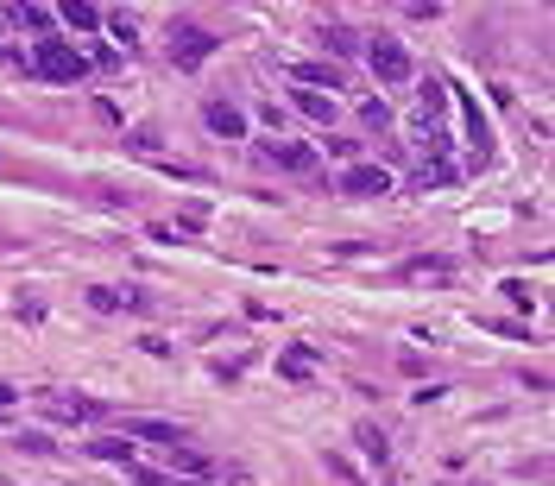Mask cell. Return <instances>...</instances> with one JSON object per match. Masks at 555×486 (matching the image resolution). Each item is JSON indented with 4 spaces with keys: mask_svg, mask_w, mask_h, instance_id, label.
Here are the masks:
<instances>
[{
    "mask_svg": "<svg viewBox=\"0 0 555 486\" xmlns=\"http://www.w3.org/2000/svg\"><path fill=\"white\" fill-rule=\"evenodd\" d=\"M215 57V32L196 25V19H170V64L177 70H202Z\"/></svg>",
    "mask_w": 555,
    "mask_h": 486,
    "instance_id": "6da1fadb",
    "label": "cell"
},
{
    "mask_svg": "<svg viewBox=\"0 0 555 486\" xmlns=\"http://www.w3.org/2000/svg\"><path fill=\"white\" fill-rule=\"evenodd\" d=\"M38 411L51 417V423H89V417H114L102 398H89V392H38Z\"/></svg>",
    "mask_w": 555,
    "mask_h": 486,
    "instance_id": "7a4b0ae2",
    "label": "cell"
},
{
    "mask_svg": "<svg viewBox=\"0 0 555 486\" xmlns=\"http://www.w3.org/2000/svg\"><path fill=\"white\" fill-rule=\"evenodd\" d=\"M38 76H44V83H83V76H89V57H76L63 38H44V45H38Z\"/></svg>",
    "mask_w": 555,
    "mask_h": 486,
    "instance_id": "3957f363",
    "label": "cell"
},
{
    "mask_svg": "<svg viewBox=\"0 0 555 486\" xmlns=\"http://www.w3.org/2000/svg\"><path fill=\"white\" fill-rule=\"evenodd\" d=\"M360 51L373 57V70H379V83H404V76H411V51H404L398 38H385V32H373V38H366Z\"/></svg>",
    "mask_w": 555,
    "mask_h": 486,
    "instance_id": "277c9868",
    "label": "cell"
},
{
    "mask_svg": "<svg viewBox=\"0 0 555 486\" xmlns=\"http://www.w3.org/2000/svg\"><path fill=\"white\" fill-rule=\"evenodd\" d=\"M253 158H259L266 171H309V164H316V145H297V139H259Z\"/></svg>",
    "mask_w": 555,
    "mask_h": 486,
    "instance_id": "5b68a950",
    "label": "cell"
},
{
    "mask_svg": "<svg viewBox=\"0 0 555 486\" xmlns=\"http://www.w3.org/2000/svg\"><path fill=\"white\" fill-rule=\"evenodd\" d=\"M290 76H297V89H309V95H316V89H328V95H335V89L347 83V70H341V64H297Z\"/></svg>",
    "mask_w": 555,
    "mask_h": 486,
    "instance_id": "8992f818",
    "label": "cell"
},
{
    "mask_svg": "<svg viewBox=\"0 0 555 486\" xmlns=\"http://www.w3.org/2000/svg\"><path fill=\"white\" fill-rule=\"evenodd\" d=\"M341 190H347V196H385V190H392V171H379V164H354V171L341 177Z\"/></svg>",
    "mask_w": 555,
    "mask_h": 486,
    "instance_id": "52a82bcc",
    "label": "cell"
},
{
    "mask_svg": "<svg viewBox=\"0 0 555 486\" xmlns=\"http://www.w3.org/2000/svg\"><path fill=\"white\" fill-rule=\"evenodd\" d=\"M202 121H209V133H221V139H240V133H247V114H240L234 102H221V95L202 108Z\"/></svg>",
    "mask_w": 555,
    "mask_h": 486,
    "instance_id": "ba28073f",
    "label": "cell"
},
{
    "mask_svg": "<svg viewBox=\"0 0 555 486\" xmlns=\"http://www.w3.org/2000/svg\"><path fill=\"white\" fill-rule=\"evenodd\" d=\"M0 25H19L32 38H51V6H0Z\"/></svg>",
    "mask_w": 555,
    "mask_h": 486,
    "instance_id": "9c48e42d",
    "label": "cell"
},
{
    "mask_svg": "<svg viewBox=\"0 0 555 486\" xmlns=\"http://www.w3.org/2000/svg\"><path fill=\"white\" fill-rule=\"evenodd\" d=\"M121 430H133V436H145V442H170V449H183V430L164 423V417H121Z\"/></svg>",
    "mask_w": 555,
    "mask_h": 486,
    "instance_id": "30bf717a",
    "label": "cell"
},
{
    "mask_svg": "<svg viewBox=\"0 0 555 486\" xmlns=\"http://www.w3.org/2000/svg\"><path fill=\"white\" fill-rule=\"evenodd\" d=\"M278 372H284V379H309V372H316V348H284V354H278Z\"/></svg>",
    "mask_w": 555,
    "mask_h": 486,
    "instance_id": "8fae6325",
    "label": "cell"
},
{
    "mask_svg": "<svg viewBox=\"0 0 555 486\" xmlns=\"http://www.w3.org/2000/svg\"><path fill=\"white\" fill-rule=\"evenodd\" d=\"M290 102H297V114H309V121L335 126V102H328V95H309V89H297V95H290Z\"/></svg>",
    "mask_w": 555,
    "mask_h": 486,
    "instance_id": "7c38bea8",
    "label": "cell"
},
{
    "mask_svg": "<svg viewBox=\"0 0 555 486\" xmlns=\"http://www.w3.org/2000/svg\"><path fill=\"white\" fill-rule=\"evenodd\" d=\"M57 13H63L76 32H95V25H102V6H95V0H70V6H57Z\"/></svg>",
    "mask_w": 555,
    "mask_h": 486,
    "instance_id": "4fadbf2b",
    "label": "cell"
},
{
    "mask_svg": "<svg viewBox=\"0 0 555 486\" xmlns=\"http://www.w3.org/2000/svg\"><path fill=\"white\" fill-rule=\"evenodd\" d=\"M127 291H133V284H127ZM127 291H114V284H95V291H89V310H102V316H121V310H127Z\"/></svg>",
    "mask_w": 555,
    "mask_h": 486,
    "instance_id": "5bb4252c",
    "label": "cell"
},
{
    "mask_svg": "<svg viewBox=\"0 0 555 486\" xmlns=\"http://www.w3.org/2000/svg\"><path fill=\"white\" fill-rule=\"evenodd\" d=\"M89 455H102V461H127V468H133V442H127V436H95Z\"/></svg>",
    "mask_w": 555,
    "mask_h": 486,
    "instance_id": "9a60e30c",
    "label": "cell"
},
{
    "mask_svg": "<svg viewBox=\"0 0 555 486\" xmlns=\"http://www.w3.org/2000/svg\"><path fill=\"white\" fill-rule=\"evenodd\" d=\"M170 468H183V474H215V461L196 455V449H170Z\"/></svg>",
    "mask_w": 555,
    "mask_h": 486,
    "instance_id": "2e32d148",
    "label": "cell"
},
{
    "mask_svg": "<svg viewBox=\"0 0 555 486\" xmlns=\"http://www.w3.org/2000/svg\"><path fill=\"white\" fill-rule=\"evenodd\" d=\"M322 38H328V45H335V51H341V57H354V51H360V45H366V38H360V32H347V25H328V32H322Z\"/></svg>",
    "mask_w": 555,
    "mask_h": 486,
    "instance_id": "e0dca14e",
    "label": "cell"
},
{
    "mask_svg": "<svg viewBox=\"0 0 555 486\" xmlns=\"http://www.w3.org/2000/svg\"><path fill=\"white\" fill-rule=\"evenodd\" d=\"M127 145H139V152H164V126H133Z\"/></svg>",
    "mask_w": 555,
    "mask_h": 486,
    "instance_id": "ac0fdd59",
    "label": "cell"
},
{
    "mask_svg": "<svg viewBox=\"0 0 555 486\" xmlns=\"http://www.w3.org/2000/svg\"><path fill=\"white\" fill-rule=\"evenodd\" d=\"M454 265L442 259V253H429V259H411V278H448Z\"/></svg>",
    "mask_w": 555,
    "mask_h": 486,
    "instance_id": "d6986e66",
    "label": "cell"
},
{
    "mask_svg": "<svg viewBox=\"0 0 555 486\" xmlns=\"http://www.w3.org/2000/svg\"><path fill=\"white\" fill-rule=\"evenodd\" d=\"M360 126H366V133H385V126H392V108H385V102H366V108H360Z\"/></svg>",
    "mask_w": 555,
    "mask_h": 486,
    "instance_id": "ffe728a7",
    "label": "cell"
},
{
    "mask_svg": "<svg viewBox=\"0 0 555 486\" xmlns=\"http://www.w3.org/2000/svg\"><path fill=\"white\" fill-rule=\"evenodd\" d=\"M354 436H360V449H366V455H373V461H385V436H379V430H373V423H360V430H354Z\"/></svg>",
    "mask_w": 555,
    "mask_h": 486,
    "instance_id": "44dd1931",
    "label": "cell"
},
{
    "mask_svg": "<svg viewBox=\"0 0 555 486\" xmlns=\"http://www.w3.org/2000/svg\"><path fill=\"white\" fill-rule=\"evenodd\" d=\"M13 442H19L25 455H51V436H13Z\"/></svg>",
    "mask_w": 555,
    "mask_h": 486,
    "instance_id": "7402d4cb",
    "label": "cell"
},
{
    "mask_svg": "<svg viewBox=\"0 0 555 486\" xmlns=\"http://www.w3.org/2000/svg\"><path fill=\"white\" fill-rule=\"evenodd\" d=\"M6 404H13V385H0V411H6Z\"/></svg>",
    "mask_w": 555,
    "mask_h": 486,
    "instance_id": "603a6c76",
    "label": "cell"
}]
</instances>
